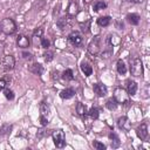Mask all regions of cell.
Returning a JSON list of instances; mask_svg holds the SVG:
<instances>
[{
    "label": "cell",
    "mask_w": 150,
    "mask_h": 150,
    "mask_svg": "<svg viewBox=\"0 0 150 150\" xmlns=\"http://www.w3.org/2000/svg\"><path fill=\"white\" fill-rule=\"evenodd\" d=\"M0 29L2 33L7 34V35L13 34L16 30V23L13 19H9V18L2 19V21L0 22Z\"/></svg>",
    "instance_id": "1"
},
{
    "label": "cell",
    "mask_w": 150,
    "mask_h": 150,
    "mask_svg": "<svg viewBox=\"0 0 150 150\" xmlns=\"http://www.w3.org/2000/svg\"><path fill=\"white\" fill-rule=\"evenodd\" d=\"M130 73L135 77L143 76V64L139 57H135L132 59V61H130Z\"/></svg>",
    "instance_id": "2"
},
{
    "label": "cell",
    "mask_w": 150,
    "mask_h": 150,
    "mask_svg": "<svg viewBox=\"0 0 150 150\" xmlns=\"http://www.w3.org/2000/svg\"><path fill=\"white\" fill-rule=\"evenodd\" d=\"M129 94H128V91L125 90V89H123V88H121V87H117V88H115V90H114V100L117 102V103H120V104H125V103H128L129 102Z\"/></svg>",
    "instance_id": "3"
},
{
    "label": "cell",
    "mask_w": 150,
    "mask_h": 150,
    "mask_svg": "<svg viewBox=\"0 0 150 150\" xmlns=\"http://www.w3.org/2000/svg\"><path fill=\"white\" fill-rule=\"evenodd\" d=\"M53 141H54V144L56 148H63L66 145V136H64V131L62 129H57V130H54L53 134Z\"/></svg>",
    "instance_id": "4"
},
{
    "label": "cell",
    "mask_w": 150,
    "mask_h": 150,
    "mask_svg": "<svg viewBox=\"0 0 150 150\" xmlns=\"http://www.w3.org/2000/svg\"><path fill=\"white\" fill-rule=\"evenodd\" d=\"M68 40L70 41V43H71L73 46L77 47V46H81V45H82V42H83V36H82V34H81L80 32L74 30V32H71V33L68 35Z\"/></svg>",
    "instance_id": "5"
},
{
    "label": "cell",
    "mask_w": 150,
    "mask_h": 150,
    "mask_svg": "<svg viewBox=\"0 0 150 150\" xmlns=\"http://www.w3.org/2000/svg\"><path fill=\"white\" fill-rule=\"evenodd\" d=\"M1 64L5 70H12L15 67V59L13 55H5L1 60Z\"/></svg>",
    "instance_id": "6"
},
{
    "label": "cell",
    "mask_w": 150,
    "mask_h": 150,
    "mask_svg": "<svg viewBox=\"0 0 150 150\" xmlns=\"http://www.w3.org/2000/svg\"><path fill=\"white\" fill-rule=\"evenodd\" d=\"M88 52L91 55H97L100 53V36H95L88 45Z\"/></svg>",
    "instance_id": "7"
},
{
    "label": "cell",
    "mask_w": 150,
    "mask_h": 150,
    "mask_svg": "<svg viewBox=\"0 0 150 150\" xmlns=\"http://www.w3.org/2000/svg\"><path fill=\"white\" fill-rule=\"evenodd\" d=\"M93 90L100 97H103V96H105L108 94V89L103 83H94L93 84Z\"/></svg>",
    "instance_id": "8"
},
{
    "label": "cell",
    "mask_w": 150,
    "mask_h": 150,
    "mask_svg": "<svg viewBox=\"0 0 150 150\" xmlns=\"http://www.w3.org/2000/svg\"><path fill=\"white\" fill-rule=\"evenodd\" d=\"M79 14V5L76 4V1L71 0L67 7V16L69 18H74Z\"/></svg>",
    "instance_id": "9"
},
{
    "label": "cell",
    "mask_w": 150,
    "mask_h": 150,
    "mask_svg": "<svg viewBox=\"0 0 150 150\" xmlns=\"http://www.w3.org/2000/svg\"><path fill=\"white\" fill-rule=\"evenodd\" d=\"M117 127L120 129L124 130V131H129L131 129V123H130V121H129V118L127 116H122L117 121Z\"/></svg>",
    "instance_id": "10"
},
{
    "label": "cell",
    "mask_w": 150,
    "mask_h": 150,
    "mask_svg": "<svg viewBox=\"0 0 150 150\" xmlns=\"http://www.w3.org/2000/svg\"><path fill=\"white\" fill-rule=\"evenodd\" d=\"M136 134L141 141H144L148 137V125L145 123H142L141 125H138V128L136 129Z\"/></svg>",
    "instance_id": "11"
},
{
    "label": "cell",
    "mask_w": 150,
    "mask_h": 150,
    "mask_svg": "<svg viewBox=\"0 0 150 150\" xmlns=\"http://www.w3.org/2000/svg\"><path fill=\"white\" fill-rule=\"evenodd\" d=\"M16 45H18V47H20V48H28L29 47V45H30V41H29V39L26 36V35H19L18 36V39H16Z\"/></svg>",
    "instance_id": "12"
},
{
    "label": "cell",
    "mask_w": 150,
    "mask_h": 150,
    "mask_svg": "<svg viewBox=\"0 0 150 150\" xmlns=\"http://www.w3.org/2000/svg\"><path fill=\"white\" fill-rule=\"evenodd\" d=\"M127 20H128V22H129L130 25L136 26V25L139 23L141 16H139L138 14H136V13H129V14L127 15Z\"/></svg>",
    "instance_id": "13"
},
{
    "label": "cell",
    "mask_w": 150,
    "mask_h": 150,
    "mask_svg": "<svg viewBox=\"0 0 150 150\" xmlns=\"http://www.w3.org/2000/svg\"><path fill=\"white\" fill-rule=\"evenodd\" d=\"M81 70H82V73L86 75V76H90L91 74H93V67L88 63V62H86V61H82L81 62Z\"/></svg>",
    "instance_id": "14"
},
{
    "label": "cell",
    "mask_w": 150,
    "mask_h": 150,
    "mask_svg": "<svg viewBox=\"0 0 150 150\" xmlns=\"http://www.w3.org/2000/svg\"><path fill=\"white\" fill-rule=\"evenodd\" d=\"M74 95H75V90H74L73 88H66V89H63V90L60 93V97L63 98V100L71 98Z\"/></svg>",
    "instance_id": "15"
},
{
    "label": "cell",
    "mask_w": 150,
    "mask_h": 150,
    "mask_svg": "<svg viewBox=\"0 0 150 150\" xmlns=\"http://www.w3.org/2000/svg\"><path fill=\"white\" fill-rule=\"evenodd\" d=\"M28 69H29V71H32L35 75H41L43 73V67L40 63H33V64L29 66Z\"/></svg>",
    "instance_id": "16"
},
{
    "label": "cell",
    "mask_w": 150,
    "mask_h": 150,
    "mask_svg": "<svg viewBox=\"0 0 150 150\" xmlns=\"http://www.w3.org/2000/svg\"><path fill=\"white\" fill-rule=\"evenodd\" d=\"M127 91L129 95H135L137 93V83L135 81H128V84H127Z\"/></svg>",
    "instance_id": "17"
},
{
    "label": "cell",
    "mask_w": 150,
    "mask_h": 150,
    "mask_svg": "<svg viewBox=\"0 0 150 150\" xmlns=\"http://www.w3.org/2000/svg\"><path fill=\"white\" fill-rule=\"evenodd\" d=\"M110 22H111V18L108 16V15L107 16H101V18L97 19V23L101 27H107V26L110 25Z\"/></svg>",
    "instance_id": "18"
},
{
    "label": "cell",
    "mask_w": 150,
    "mask_h": 150,
    "mask_svg": "<svg viewBox=\"0 0 150 150\" xmlns=\"http://www.w3.org/2000/svg\"><path fill=\"white\" fill-rule=\"evenodd\" d=\"M76 112L80 115V116H86L87 114H88V110H87V107L83 104V103H81V102H79L77 104H76Z\"/></svg>",
    "instance_id": "19"
},
{
    "label": "cell",
    "mask_w": 150,
    "mask_h": 150,
    "mask_svg": "<svg viewBox=\"0 0 150 150\" xmlns=\"http://www.w3.org/2000/svg\"><path fill=\"white\" fill-rule=\"evenodd\" d=\"M116 68H117L118 74H121V75H124V74L127 73V66L124 64V62H123L122 60H118V61H117Z\"/></svg>",
    "instance_id": "20"
},
{
    "label": "cell",
    "mask_w": 150,
    "mask_h": 150,
    "mask_svg": "<svg viewBox=\"0 0 150 150\" xmlns=\"http://www.w3.org/2000/svg\"><path fill=\"white\" fill-rule=\"evenodd\" d=\"M64 81H71L74 80V74H73V70L71 69H66L63 73H62V76H61Z\"/></svg>",
    "instance_id": "21"
},
{
    "label": "cell",
    "mask_w": 150,
    "mask_h": 150,
    "mask_svg": "<svg viewBox=\"0 0 150 150\" xmlns=\"http://www.w3.org/2000/svg\"><path fill=\"white\" fill-rule=\"evenodd\" d=\"M68 18H69V16H61V18L57 20L56 23H57V26H59L60 29L63 30V29L66 28V26L68 25Z\"/></svg>",
    "instance_id": "22"
},
{
    "label": "cell",
    "mask_w": 150,
    "mask_h": 150,
    "mask_svg": "<svg viewBox=\"0 0 150 150\" xmlns=\"http://www.w3.org/2000/svg\"><path fill=\"white\" fill-rule=\"evenodd\" d=\"M109 138L111 139V146H112V148H117V146H120V138L117 137L116 134L111 132V134L109 135Z\"/></svg>",
    "instance_id": "23"
},
{
    "label": "cell",
    "mask_w": 150,
    "mask_h": 150,
    "mask_svg": "<svg viewBox=\"0 0 150 150\" xmlns=\"http://www.w3.org/2000/svg\"><path fill=\"white\" fill-rule=\"evenodd\" d=\"M117 102L114 100V98H109L107 102H105V107L109 109V110H115L117 108Z\"/></svg>",
    "instance_id": "24"
},
{
    "label": "cell",
    "mask_w": 150,
    "mask_h": 150,
    "mask_svg": "<svg viewBox=\"0 0 150 150\" xmlns=\"http://www.w3.org/2000/svg\"><path fill=\"white\" fill-rule=\"evenodd\" d=\"M40 112H41V115H45V116L48 115V112H49V107H48V104H47L46 102H41V103H40Z\"/></svg>",
    "instance_id": "25"
},
{
    "label": "cell",
    "mask_w": 150,
    "mask_h": 150,
    "mask_svg": "<svg viewBox=\"0 0 150 150\" xmlns=\"http://www.w3.org/2000/svg\"><path fill=\"white\" fill-rule=\"evenodd\" d=\"M88 115L93 118V120H96L97 117H98V115H100V110H98V108H96V107H93L89 111H88Z\"/></svg>",
    "instance_id": "26"
},
{
    "label": "cell",
    "mask_w": 150,
    "mask_h": 150,
    "mask_svg": "<svg viewBox=\"0 0 150 150\" xmlns=\"http://www.w3.org/2000/svg\"><path fill=\"white\" fill-rule=\"evenodd\" d=\"M11 130H12V125H9V124H4V125L0 128V135H7V134L11 132Z\"/></svg>",
    "instance_id": "27"
},
{
    "label": "cell",
    "mask_w": 150,
    "mask_h": 150,
    "mask_svg": "<svg viewBox=\"0 0 150 150\" xmlns=\"http://www.w3.org/2000/svg\"><path fill=\"white\" fill-rule=\"evenodd\" d=\"M107 7V4L104 2V1H97L96 4H95V6H94V11L95 12H98V11H101V9H104Z\"/></svg>",
    "instance_id": "28"
},
{
    "label": "cell",
    "mask_w": 150,
    "mask_h": 150,
    "mask_svg": "<svg viewBox=\"0 0 150 150\" xmlns=\"http://www.w3.org/2000/svg\"><path fill=\"white\" fill-rule=\"evenodd\" d=\"M4 94H5V97L7 100H13L14 98V93L11 89H4Z\"/></svg>",
    "instance_id": "29"
},
{
    "label": "cell",
    "mask_w": 150,
    "mask_h": 150,
    "mask_svg": "<svg viewBox=\"0 0 150 150\" xmlns=\"http://www.w3.org/2000/svg\"><path fill=\"white\" fill-rule=\"evenodd\" d=\"M93 146H94L95 149H97V150H104V149H105V145H104L103 143L98 142V141H94V142H93Z\"/></svg>",
    "instance_id": "30"
},
{
    "label": "cell",
    "mask_w": 150,
    "mask_h": 150,
    "mask_svg": "<svg viewBox=\"0 0 150 150\" xmlns=\"http://www.w3.org/2000/svg\"><path fill=\"white\" fill-rule=\"evenodd\" d=\"M42 34H43V28L42 27H39L34 30V38H42Z\"/></svg>",
    "instance_id": "31"
},
{
    "label": "cell",
    "mask_w": 150,
    "mask_h": 150,
    "mask_svg": "<svg viewBox=\"0 0 150 150\" xmlns=\"http://www.w3.org/2000/svg\"><path fill=\"white\" fill-rule=\"evenodd\" d=\"M41 46H42L45 49H48V48H49V46H50L49 40H48V39H46V38H41Z\"/></svg>",
    "instance_id": "32"
},
{
    "label": "cell",
    "mask_w": 150,
    "mask_h": 150,
    "mask_svg": "<svg viewBox=\"0 0 150 150\" xmlns=\"http://www.w3.org/2000/svg\"><path fill=\"white\" fill-rule=\"evenodd\" d=\"M43 59H45L46 62H50V61L53 60V53H50V52L43 53Z\"/></svg>",
    "instance_id": "33"
},
{
    "label": "cell",
    "mask_w": 150,
    "mask_h": 150,
    "mask_svg": "<svg viewBox=\"0 0 150 150\" xmlns=\"http://www.w3.org/2000/svg\"><path fill=\"white\" fill-rule=\"evenodd\" d=\"M7 84H8V80L7 79H0V90L6 89Z\"/></svg>",
    "instance_id": "34"
},
{
    "label": "cell",
    "mask_w": 150,
    "mask_h": 150,
    "mask_svg": "<svg viewBox=\"0 0 150 150\" xmlns=\"http://www.w3.org/2000/svg\"><path fill=\"white\" fill-rule=\"evenodd\" d=\"M89 23H90V20H87L84 25H83V23H80V26H81V28H82V32H84V33H86V32H88Z\"/></svg>",
    "instance_id": "35"
},
{
    "label": "cell",
    "mask_w": 150,
    "mask_h": 150,
    "mask_svg": "<svg viewBox=\"0 0 150 150\" xmlns=\"http://www.w3.org/2000/svg\"><path fill=\"white\" fill-rule=\"evenodd\" d=\"M40 123H41V125H47V124H48V118H47V116L40 115Z\"/></svg>",
    "instance_id": "36"
},
{
    "label": "cell",
    "mask_w": 150,
    "mask_h": 150,
    "mask_svg": "<svg viewBox=\"0 0 150 150\" xmlns=\"http://www.w3.org/2000/svg\"><path fill=\"white\" fill-rule=\"evenodd\" d=\"M22 55H23V57L26 59V60H32V54L30 53H22Z\"/></svg>",
    "instance_id": "37"
},
{
    "label": "cell",
    "mask_w": 150,
    "mask_h": 150,
    "mask_svg": "<svg viewBox=\"0 0 150 150\" xmlns=\"http://www.w3.org/2000/svg\"><path fill=\"white\" fill-rule=\"evenodd\" d=\"M125 1L131 2V4H141V2H143L144 0H125Z\"/></svg>",
    "instance_id": "38"
},
{
    "label": "cell",
    "mask_w": 150,
    "mask_h": 150,
    "mask_svg": "<svg viewBox=\"0 0 150 150\" xmlns=\"http://www.w3.org/2000/svg\"><path fill=\"white\" fill-rule=\"evenodd\" d=\"M91 1H93V0H83V4H84V5H89Z\"/></svg>",
    "instance_id": "39"
}]
</instances>
